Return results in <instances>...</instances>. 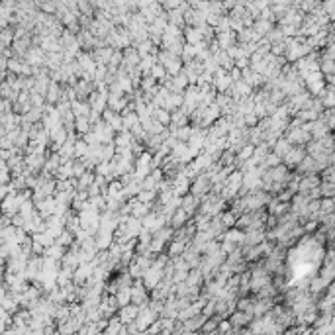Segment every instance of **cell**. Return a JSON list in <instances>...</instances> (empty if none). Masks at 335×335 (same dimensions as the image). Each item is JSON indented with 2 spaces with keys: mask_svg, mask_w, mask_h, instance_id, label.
Here are the masks:
<instances>
[{
  "mask_svg": "<svg viewBox=\"0 0 335 335\" xmlns=\"http://www.w3.org/2000/svg\"><path fill=\"white\" fill-rule=\"evenodd\" d=\"M102 120H104L106 124H110L116 131H122V129H124V116H122V112L112 110L110 106L102 112Z\"/></svg>",
  "mask_w": 335,
  "mask_h": 335,
  "instance_id": "obj_6",
  "label": "cell"
},
{
  "mask_svg": "<svg viewBox=\"0 0 335 335\" xmlns=\"http://www.w3.org/2000/svg\"><path fill=\"white\" fill-rule=\"evenodd\" d=\"M116 298H118L120 308L131 304V286H120L118 292H116Z\"/></svg>",
  "mask_w": 335,
  "mask_h": 335,
  "instance_id": "obj_20",
  "label": "cell"
},
{
  "mask_svg": "<svg viewBox=\"0 0 335 335\" xmlns=\"http://www.w3.org/2000/svg\"><path fill=\"white\" fill-rule=\"evenodd\" d=\"M288 139H290V143H302V141L310 139V133H306L304 129H292L288 133Z\"/></svg>",
  "mask_w": 335,
  "mask_h": 335,
  "instance_id": "obj_22",
  "label": "cell"
},
{
  "mask_svg": "<svg viewBox=\"0 0 335 335\" xmlns=\"http://www.w3.org/2000/svg\"><path fill=\"white\" fill-rule=\"evenodd\" d=\"M253 319H255V315L249 314V312H243V310H235V312L230 315V321H231V325H233V331H245L247 325H249Z\"/></svg>",
  "mask_w": 335,
  "mask_h": 335,
  "instance_id": "obj_3",
  "label": "cell"
},
{
  "mask_svg": "<svg viewBox=\"0 0 335 335\" xmlns=\"http://www.w3.org/2000/svg\"><path fill=\"white\" fill-rule=\"evenodd\" d=\"M36 204H38V214L43 220H47L49 216L57 214V200H55V196H47V198H43V200H40Z\"/></svg>",
  "mask_w": 335,
  "mask_h": 335,
  "instance_id": "obj_7",
  "label": "cell"
},
{
  "mask_svg": "<svg viewBox=\"0 0 335 335\" xmlns=\"http://www.w3.org/2000/svg\"><path fill=\"white\" fill-rule=\"evenodd\" d=\"M304 157H306V151L302 147H290V151L282 157V161L286 163V167H298Z\"/></svg>",
  "mask_w": 335,
  "mask_h": 335,
  "instance_id": "obj_12",
  "label": "cell"
},
{
  "mask_svg": "<svg viewBox=\"0 0 335 335\" xmlns=\"http://www.w3.org/2000/svg\"><path fill=\"white\" fill-rule=\"evenodd\" d=\"M151 75H153L155 79H163V77H165V67H163V65H155L153 71H151Z\"/></svg>",
  "mask_w": 335,
  "mask_h": 335,
  "instance_id": "obj_26",
  "label": "cell"
},
{
  "mask_svg": "<svg viewBox=\"0 0 335 335\" xmlns=\"http://www.w3.org/2000/svg\"><path fill=\"white\" fill-rule=\"evenodd\" d=\"M181 208H183L190 218H194V216L198 214V210H200V198H198V196H194L192 192H188V194H185V196H183Z\"/></svg>",
  "mask_w": 335,
  "mask_h": 335,
  "instance_id": "obj_8",
  "label": "cell"
},
{
  "mask_svg": "<svg viewBox=\"0 0 335 335\" xmlns=\"http://www.w3.org/2000/svg\"><path fill=\"white\" fill-rule=\"evenodd\" d=\"M157 198H159V192H157V190H141V192L137 194V200L147 202V204H153Z\"/></svg>",
  "mask_w": 335,
  "mask_h": 335,
  "instance_id": "obj_24",
  "label": "cell"
},
{
  "mask_svg": "<svg viewBox=\"0 0 335 335\" xmlns=\"http://www.w3.org/2000/svg\"><path fill=\"white\" fill-rule=\"evenodd\" d=\"M88 147H90V145H88L83 137H79V141H77V149H75V157H79V159H81V157H84V155L88 153Z\"/></svg>",
  "mask_w": 335,
  "mask_h": 335,
  "instance_id": "obj_25",
  "label": "cell"
},
{
  "mask_svg": "<svg viewBox=\"0 0 335 335\" xmlns=\"http://www.w3.org/2000/svg\"><path fill=\"white\" fill-rule=\"evenodd\" d=\"M75 129H77V133H79V135L88 133V131L92 129V122H90V118H88V116H77V120H75Z\"/></svg>",
  "mask_w": 335,
  "mask_h": 335,
  "instance_id": "obj_16",
  "label": "cell"
},
{
  "mask_svg": "<svg viewBox=\"0 0 335 335\" xmlns=\"http://www.w3.org/2000/svg\"><path fill=\"white\" fill-rule=\"evenodd\" d=\"M212 190H214V183H212V179H210L208 173H202V175H198V177L192 181L190 192H192L194 196L202 198V196H206V194L212 192Z\"/></svg>",
  "mask_w": 335,
  "mask_h": 335,
  "instance_id": "obj_1",
  "label": "cell"
},
{
  "mask_svg": "<svg viewBox=\"0 0 335 335\" xmlns=\"http://www.w3.org/2000/svg\"><path fill=\"white\" fill-rule=\"evenodd\" d=\"M253 155H255V145L249 141V143H245V145L239 149V153L235 155V157H237V165H239V163H245V161H249Z\"/></svg>",
  "mask_w": 335,
  "mask_h": 335,
  "instance_id": "obj_18",
  "label": "cell"
},
{
  "mask_svg": "<svg viewBox=\"0 0 335 335\" xmlns=\"http://www.w3.org/2000/svg\"><path fill=\"white\" fill-rule=\"evenodd\" d=\"M233 79H231V75L230 73H224L222 69L220 71H216V79H214V86H216V90L218 92H228L231 86H233Z\"/></svg>",
  "mask_w": 335,
  "mask_h": 335,
  "instance_id": "obj_10",
  "label": "cell"
},
{
  "mask_svg": "<svg viewBox=\"0 0 335 335\" xmlns=\"http://www.w3.org/2000/svg\"><path fill=\"white\" fill-rule=\"evenodd\" d=\"M63 88H65V84H59L57 81H51V86H49V90H47V94H45V100H47V104H57L59 100H61V96H63Z\"/></svg>",
  "mask_w": 335,
  "mask_h": 335,
  "instance_id": "obj_13",
  "label": "cell"
},
{
  "mask_svg": "<svg viewBox=\"0 0 335 335\" xmlns=\"http://www.w3.org/2000/svg\"><path fill=\"white\" fill-rule=\"evenodd\" d=\"M192 131H194V126H192V124H188V126H183V127L173 129V135H175L179 141H190Z\"/></svg>",
  "mask_w": 335,
  "mask_h": 335,
  "instance_id": "obj_17",
  "label": "cell"
},
{
  "mask_svg": "<svg viewBox=\"0 0 335 335\" xmlns=\"http://www.w3.org/2000/svg\"><path fill=\"white\" fill-rule=\"evenodd\" d=\"M106 77H108L106 69H104V67H98V69H96V75H94V81H96V83H102V79H106Z\"/></svg>",
  "mask_w": 335,
  "mask_h": 335,
  "instance_id": "obj_27",
  "label": "cell"
},
{
  "mask_svg": "<svg viewBox=\"0 0 335 335\" xmlns=\"http://www.w3.org/2000/svg\"><path fill=\"white\" fill-rule=\"evenodd\" d=\"M222 222H224V226L230 230V228H235V224H237V216L228 208V210H224L222 212Z\"/></svg>",
  "mask_w": 335,
  "mask_h": 335,
  "instance_id": "obj_23",
  "label": "cell"
},
{
  "mask_svg": "<svg viewBox=\"0 0 335 335\" xmlns=\"http://www.w3.org/2000/svg\"><path fill=\"white\" fill-rule=\"evenodd\" d=\"M163 278H165V267H161V265H157V263H153V265L145 271V274H143V282H145V286H147L149 290H153Z\"/></svg>",
  "mask_w": 335,
  "mask_h": 335,
  "instance_id": "obj_2",
  "label": "cell"
},
{
  "mask_svg": "<svg viewBox=\"0 0 335 335\" xmlns=\"http://www.w3.org/2000/svg\"><path fill=\"white\" fill-rule=\"evenodd\" d=\"M161 315L157 314V312H153L149 306H143L141 310H139V315H137V319H135V325L139 327V331H147V327L155 321V319H159Z\"/></svg>",
  "mask_w": 335,
  "mask_h": 335,
  "instance_id": "obj_5",
  "label": "cell"
},
{
  "mask_svg": "<svg viewBox=\"0 0 335 335\" xmlns=\"http://www.w3.org/2000/svg\"><path fill=\"white\" fill-rule=\"evenodd\" d=\"M188 220H190V216L183 210V208H179L175 214H173V218H171V222H169V226H173L175 230H179V228H183V226H187L188 224Z\"/></svg>",
  "mask_w": 335,
  "mask_h": 335,
  "instance_id": "obj_15",
  "label": "cell"
},
{
  "mask_svg": "<svg viewBox=\"0 0 335 335\" xmlns=\"http://www.w3.org/2000/svg\"><path fill=\"white\" fill-rule=\"evenodd\" d=\"M139 306L137 304H127V306H122L120 310H118V317L124 321V323H133L135 319H137V315H139Z\"/></svg>",
  "mask_w": 335,
  "mask_h": 335,
  "instance_id": "obj_9",
  "label": "cell"
},
{
  "mask_svg": "<svg viewBox=\"0 0 335 335\" xmlns=\"http://www.w3.org/2000/svg\"><path fill=\"white\" fill-rule=\"evenodd\" d=\"M192 181H194V179H190V177L185 173V169H183L179 175H175V177H173V190H175L179 196H185V194H188V192H190Z\"/></svg>",
  "mask_w": 335,
  "mask_h": 335,
  "instance_id": "obj_4",
  "label": "cell"
},
{
  "mask_svg": "<svg viewBox=\"0 0 335 335\" xmlns=\"http://www.w3.org/2000/svg\"><path fill=\"white\" fill-rule=\"evenodd\" d=\"M267 239V231L265 230H251V231H245V239H243V249L245 247H253V245H259Z\"/></svg>",
  "mask_w": 335,
  "mask_h": 335,
  "instance_id": "obj_11",
  "label": "cell"
},
{
  "mask_svg": "<svg viewBox=\"0 0 335 335\" xmlns=\"http://www.w3.org/2000/svg\"><path fill=\"white\" fill-rule=\"evenodd\" d=\"M188 247V241H183V239H171V243L167 245V253H169L173 259L175 257H181L183 253H185V249Z\"/></svg>",
  "mask_w": 335,
  "mask_h": 335,
  "instance_id": "obj_14",
  "label": "cell"
},
{
  "mask_svg": "<svg viewBox=\"0 0 335 335\" xmlns=\"http://www.w3.org/2000/svg\"><path fill=\"white\" fill-rule=\"evenodd\" d=\"M94 181H96V173H94V171H86L83 177H79L77 188H79V190H88V187L94 185Z\"/></svg>",
  "mask_w": 335,
  "mask_h": 335,
  "instance_id": "obj_19",
  "label": "cell"
},
{
  "mask_svg": "<svg viewBox=\"0 0 335 335\" xmlns=\"http://www.w3.org/2000/svg\"><path fill=\"white\" fill-rule=\"evenodd\" d=\"M65 253H67V247L61 245V243H57V241H55L51 247H47V251H45V255H49V257H53V259H57V261H63Z\"/></svg>",
  "mask_w": 335,
  "mask_h": 335,
  "instance_id": "obj_21",
  "label": "cell"
}]
</instances>
